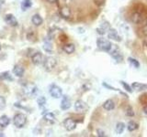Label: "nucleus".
Listing matches in <instances>:
<instances>
[{"label":"nucleus","mask_w":147,"mask_h":137,"mask_svg":"<svg viewBox=\"0 0 147 137\" xmlns=\"http://www.w3.org/2000/svg\"><path fill=\"white\" fill-rule=\"evenodd\" d=\"M27 123V117L25 114L23 113H18L15 115L14 117V124L15 126H17L18 128H21L26 124Z\"/></svg>","instance_id":"f257e3e1"},{"label":"nucleus","mask_w":147,"mask_h":137,"mask_svg":"<svg viewBox=\"0 0 147 137\" xmlns=\"http://www.w3.org/2000/svg\"><path fill=\"white\" fill-rule=\"evenodd\" d=\"M97 45L99 49H103L105 51H109L112 47V44L108 39H105L103 38H99L97 40Z\"/></svg>","instance_id":"f03ea898"},{"label":"nucleus","mask_w":147,"mask_h":137,"mask_svg":"<svg viewBox=\"0 0 147 137\" xmlns=\"http://www.w3.org/2000/svg\"><path fill=\"white\" fill-rule=\"evenodd\" d=\"M56 64H57V60L55 58L48 57L45 60V61H44V68H45L47 71H51L52 69H54L55 68Z\"/></svg>","instance_id":"7ed1b4c3"},{"label":"nucleus","mask_w":147,"mask_h":137,"mask_svg":"<svg viewBox=\"0 0 147 137\" xmlns=\"http://www.w3.org/2000/svg\"><path fill=\"white\" fill-rule=\"evenodd\" d=\"M109 51H110V55H111L113 59L116 60L117 61H121L123 60V56H122V54L119 50V49L116 47V45H112V47L110 49Z\"/></svg>","instance_id":"20e7f679"},{"label":"nucleus","mask_w":147,"mask_h":137,"mask_svg":"<svg viewBox=\"0 0 147 137\" xmlns=\"http://www.w3.org/2000/svg\"><path fill=\"white\" fill-rule=\"evenodd\" d=\"M50 94L52 95V97H54L55 99H59L62 97L63 91L62 89L57 85H52L50 87Z\"/></svg>","instance_id":"39448f33"},{"label":"nucleus","mask_w":147,"mask_h":137,"mask_svg":"<svg viewBox=\"0 0 147 137\" xmlns=\"http://www.w3.org/2000/svg\"><path fill=\"white\" fill-rule=\"evenodd\" d=\"M64 126L67 131H73L75 129L76 127V123L75 120H73L71 118H67L64 120Z\"/></svg>","instance_id":"423d86ee"},{"label":"nucleus","mask_w":147,"mask_h":137,"mask_svg":"<svg viewBox=\"0 0 147 137\" xmlns=\"http://www.w3.org/2000/svg\"><path fill=\"white\" fill-rule=\"evenodd\" d=\"M75 111L82 113V111H85L88 109V106L87 105V103L85 102L81 101V100H78V101H76L75 103Z\"/></svg>","instance_id":"0eeeda50"},{"label":"nucleus","mask_w":147,"mask_h":137,"mask_svg":"<svg viewBox=\"0 0 147 137\" xmlns=\"http://www.w3.org/2000/svg\"><path fill=\"white\" fill-rule=\"evenodd\" d=\"M5 21H6L7 24H9L10 26H12V27L18 26V21H17V19H16L15 16H14L13 15H11V14H7V15H6V16H5Z\"/></svg>","instance_id":"6e6552de"},{"label":"nucleus","mask_w":147,"mask_h":137,"mask_svg":"<svg viewBox=\"0 0 147 137\" xmlns=\"http://www.w3.org/2000/svg\"><path fill=\"white\" fill-rule=\"evenodd\" d=\"M71 107V100L67 96H64L61 102V109L62 110H68Z\"/></svg>","instance_id":"1a4fd4ad"},{"label":"nucleus","mask_w":147,"mask_h":137,"mask_svg":"<svg viewBox=\"0 0 147 137\" xmlns=\"http://www.w3.org/2000/svg\"><path fill=\"white\" fill-rule=\"evenodd\" d=\"M31 60L34 65H40L42 62V54L40 52H36L34 55L31 57Z\"/></svg>","instance_id":"9d476101"},{"label":"nucleus","mask_w":147,"mask_h":137,"mask_svg":"<svg viewBox=\"0 0 147 137\" xmlns=\"http://www.w3.org/2000/svg\"><path fill=\"white\" fill-rule=\"evenodd\" d=\"M60 15L62 18H65V19H68V18H70V16H71V10H70V8H69L68 7H64L61 8V10H60Z\"/></svg>","instance_id":"9b49d317"},{"label":"nucleus","mask_w":147,"mask_h":137,"mask_svg":"<svg viewBox=\"0 0 147 137\" xmlns=\"http://www.w3.org/2000/svg\"><path fill=\"white\" fill-rule=\"evenodd\" d=\"M37 87L34 85V84H27L25 86V88H24V90H25V92L28 94V95H33L36 91H37Z\"/></svg>","instance_id":"f8f14e48"},{"label":"nucleus","mask_w":147,"mask_h":137,"mask_svg":"<svg viewBox=\"0 0 147 137\" xmlns=\"http://www.w3.org/2000/svg\"><path fill=\"white\" fill-rule=\"evenodd\" d=\"M132 88L137 91H142L147 90V85L144 83H141V82H133L132 84Z\"/></svg>","instance_id":"ddd939ff"},{"label":"nucleus","mask_w":147,"mask_h":137,"mask_svg":"<svg viewBox=\"0 0 147 137\" xmlns=\"http://www.w3.org/2000/svg\"><path fill=\"white\" fill-rule=\"evenodd\" d=\"M109 29V24L108 22H106V23L101 24V26L99 28H97V32L100 35H104Z\"/></svg>","instance_id":"4468645a"},{"label":"nucleus","mask_w":147,"mask_h":137,"mask_svg":"<svg viewBox=\"0 0 147 137\" xmlns=\"http://www.w3.org/2000/svg\"><path fill=\"white\" fill-rule=\"evenodd\" d=\"M24 71H25V70H24V68L20 65H16L13 69V72L17 77H22L24 74Z\"/></svg>","instance_id":"2eb2a0df"},{"label":"nucleus","mask_w":147,"mask_h":137,"mask_svg":"<svg viewBox=\"0 0 147 137\" xmlns=\"http://www.w3.org/2000/svg\"><path fill=\"white\" fill-rule=\"evenodd\" d=\"M63 50H64L65 53H67V54H72L74 51L75 50V45H74V44H72V43H68V44L64 45Z\"/></svg>","instance_id":"dca6fc26"},{"label":"nucleus","mask_w":147,"mask_h":137,"mask_svg":"<svg viewBox=\"0 0 147 137\" xmlns=\"http://www.w3.org/2000/svg\"><path fill=\"white\" fill-rule=\"evenodd\" d=\"M103 108L106 111H111L115 108V103L112 101V100H107L103 103Z\"/></svg>","instance_id":"f3484780"},{"label":"nucleus","mask_w":147,"mask_h":137,"mask_svg":"<svg viewBox=\"0 0 147 137\" xmlns=\"http://www.w3.org/2000/svg\"><path fill=\"white\" fill-rule=\"evenodd\" d=\"M109 38L113 40H116V41L121 40V37L118 35V32L115 29H110V28H109Z\"/></svg>","instance_id":"a211bd4d"},{"label":"nucleus","mask_w":147,"mask_h":137,"mask_svg":"<svg viewBox=\"0 0 147 137\" xmlns=\"http://www.w3.org/2000/svg\"><path fill=\"white\" fill-rule=\"evenodd\" d=\"M9 123H10V120L7 115H3L0 117V127L5 128L9 125Z\"/></svg>","instance_id":"6ab92c4d"},{"label":"nucleus","mask_w":147,"mask_h":137,"mask_svg":"<svg viewBox=\"0 0 147 137\" xmlns=\"http://www.w3.org/2000/svg\"><path fill=\"white\" fill-rule=\"evenodd\" d=\"M142 16L140 13H138V12H135V13H133L132 16V22H134L135 24H139L142 22Z\"/></svg>","instance_id":"aec40b11"},{"label":"nucleus","mask_w":147,"mask_h":137,"mask_svg":"<svg viewBox=\"0 0 147 137\" xmlns=\"http://www.w3.org/2000/svg\"><path fill=\"white\" fill-rule=\"evenodd\" d=\"M31 21L32 23H33L35 26H40V25H42V18H40V15H34L33 16H32V19H31Z\"/></svg>","instance_id":"412c9836"},{"label":"nucleus","mask_w":147,"mask_h":137,"mask_svg":"<svg viewBox=\"0 0 147 137\" xmlns=\"http://www.w3.org/2000/svg\"><path fill=\"white\" fill-rule=\"evenodd\" d=\"M43 119L45 120L46 122H48L49 123H54L55 122V116L54 113H46L45 115L43 116Z\"/></svg>","instance_id":"4be33fe9"},{"label":"nucleus","mask_w":147,"mask_h":137,"mask_svg":"<svg viewBox=\"0 0 147 137\" xmlns=\"http://www.w3.org/2000/svg\"><path fill=\"white\" fill-rule=\"evenodd\" d=\"M138 123H135V122H133V121H130L129 122V123L127 124V129L130 131V132H133V131H135L138 129Z\"/></svg>","instance_id":"5701e85b"},{"label":"nucleus","mask_w":147,"mask_h":137,"mask_svg":"<svg viewBox=\"0 0 147 137\" xmlns=\"http://www.w3.org/2000/svg\"><path fill=\"white\" fill-rule=\"evenodd\" d=\"M124 129H125V124L123 123H118L116 124L115 131H116V132H117L118 134H122V132H123V131H124Z\"/></svg>","instance_id":"b1692460"},{"label":"nucleus","mask_w":147,"mask_h":137,"mask_svg":"<svg viewBox=\"0 0 147 137\" xmlns=\"http://www.w3.org/2000/svg\"><path fill=\"white\" fill-rule=\"evenodd\" d=\"M30 7H31L30 0H24L21 4V7L23 8V10H27L28 8H30Z\"/></svg>","instance_id":"393cba45"},{"label":"nucleus","mask_w":147,"mask_h":137,"mask_svg":"<svg viewBox=\"0 0 147 137\" xmlns=\"http://www.w3.org/2000/svg\"><path fill=\"white\" fill-rule=\"evenodd\" d=\"M44 50H46L47 52H52V46L50 42H45L43 45Z\"/></svg>","instance_id":"a878e982"},{"label":"nucleus","mask_w":147,"mask_h":137,"mask_svg":"<svg viewBox=\"0 0 147 137\" xmlns=\"http://www.w3.org/2000/svg\"><path fill=\"white\" fill-rule=\"evenodd\" d=\"M129 61H130V63L132 64L134 68H139L140 67V63L135 60V59H132V58H129Z\"/></svg>","instance_id":"bb28decb"},{"label":"nucleus","mask_w":147,"mask_h":137,"mask_svg":"<svg viewBox=\"0 0 147 137\" xmlns=\"http://www.w3.org/2000/svg\"><path fill=\"white\" fill-rule=\"evenodd\" d=\"M0 80H12L9 72H4L0 75Z\"/></svg>","instance_id":"cd10ccee"},{"label":"nucleus","mask_w":147,"mask_h":137,"mask_svg":"<svg viewBox=\"0 0 147 137\" xmlns=\"http://www.w3.org/2000/svg\"><path fill=\"white\" fill-rule=\"evenodd\" d=\"M6 107V100L4 97L0 96V110H3Z\"/></svg>","instance_id":"c85d7f7f"},{"label":"nucleus","mask_w":147,"mask_h":137,"mask_svg":"<svg viewBox=\"0 0 147 137\" xmlns=\"http://www.w3.org/2000/svg\"><path fill=\"white\" fill-rule=\"evenodd\" d=\"M37 102H38L40 106H43V105H45V103H46V99L44 97H40L38 100H37Z\"/></svg>","instance_id":"c756f323"},{"label":"nucleus","mask_w":147,"mask_h":137,"mask_svg":"<svg viewBox=\"0 0 147 137\" xmlns=\"http://www.w3.org/2000/svg\"><path fill=\"white\" fill-rule=\"evenodd\" d=\"M121 83L122 84V86H123V88L127 90V91H129V92H132V88H130V87L126 83V82H124V81H121Z\"/></svg>","instance_id":"7c9ffc66"},{"label":"nucleus","mask_w":147,"mask_h":137,"mask_svg":"<svg viewBox=\"0 0 147 137\" xmlns=\"http://www.w3.org/2000/svg\"><path fill=\"white\" fill-rule=\"evenodd\" d=\"M126 115L130 116V117H132V116H134V111H133L132 107H128L127 111H126Z\"/></svg>","instance_id":"2f4dec72"},{"label":"nucleus","mask_w":147,"mask_h":137,"mask_svg":"<svg viewBox=\"0 0 147 137\" xmlns=\"http://www.w3.org/2000/svg\"><path fill=\"white\" fill-rule=\"evenodd\" d=\"M97 136H99V137H104V136H106L105 132L102 131L101 129H97Z\"/></svg>","instance_id":"473e14b6"},{"label":"nucleus","mask_w":147,"mask_h":137,"mask_svg":"<svg viewBox=\"0 0 147 137\" xmlns=\"http://www.w3.org/2000/svg\"><path fill=\"white\" fill-rule=\"evenodd\" d=\"M94 1L97 6H103L105 4V0H94Z\"/></svg>","instance_id":"72a5a7b5"},{"label":"nucleus","mask_w":147,"mask_h":137,"mask_svg":"<svg viewBox=\"0 0 147 137\" xmlns=\"http://www.w3.org/2000/svg\"><path fill=\"white\" fill-rule=\"evenodd\" d=\"M142 33H144V35L147 36V25H145V26L142 28Z\"/></svg>","instance_id":"f704fd0d"},{"label":"nucleus","mask_w":147,"mask_h":137,"mask_svg":"<svg viewBox=\"0 0 147 137\" xmlns=\"http://www.w3.org/2000/svg\"><path fill=\"white\" fill-rule=\"evenodd\" d=\"M47 1L49 3H51V4H55V3H57V0H47Z\"/></svg>","instance_id":"c9c22d12"},{"label":"nucleus","mask_w":147,"mask_h":137,"mask_svg":"<svg viewBox=\"0 0 147 137\" xmlns=\"http://www.w3.org/2000/svg\"><path fill=\"white\" fill-rule=\"evenodd\" d=\"M144 113L147 115V106H145V107L144 108Z\"/></svg>","instance_id":"e433bc0d"},{"label":"nucleus","mask_w":147,"mask_h":137,"mask_svg":"<svg viewBox=\"0 0 147 137\" xmlns=\"http://www.w3.org/2000/svg\"><path fill=\"white\" fill-rule=\"evenodd\" d=\"M4 136V134H2V132H0V137H3Z\"/></svg>","instance_id":"4c0bfd02"},{"label":"nucleus","mask_w":147,"mask_h":137,"mask_svg":"<svg viewBox=\"0 0 147 137\" xmlns=\"http://www.w3.org/2000/svg\"><path fill=\"white\" fill-rule=\"evenodd\" d=\"M0 49H1V46H0Z\"/></svg>","instance_id":"58836bf2"},{"label":"nucleus","mask_w":147,"mask_h":137,"mask_svg":"<svg viewBox=\"0 0 147 137\" xmlns=\"http://www.w3.org/2000/svg\"><path fill=\"white\" fill-rule=\"evenodd\" d=\"M0 5H1V3H0Z\"/></svg>","instance_id":"ea45409f"}]
</instances>
